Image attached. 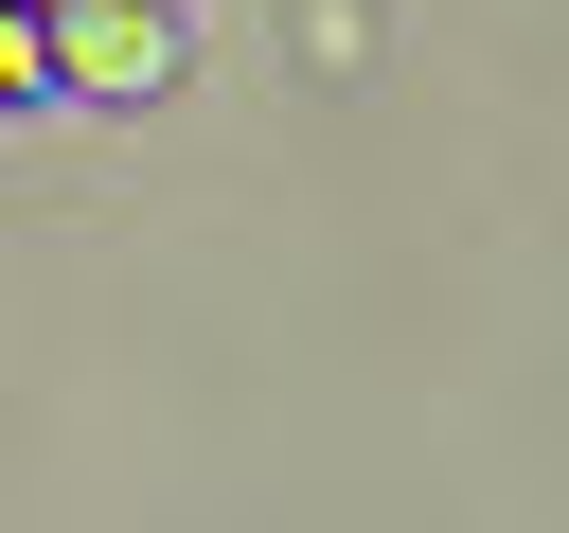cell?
Returning a JSON list of instances; mask_svg holds the SVG:
<instances>
[{
    "label": "cell",
    "instance_id": "1",
    "mask_svg": "<svg viewBox=\"0 0 569 533\" xmlns=\"http://www.w3.org/2000/svg\"><path fill=\"white\" fill-rule=\"evenodd\" d=\"M53 89H89V107L178 89V0H53Z\"/></svg>",
    "mask_w": 569,
    "mask_h": 533
},
{
    "label": "cell",
    "instance_id": "2",
    "mask_svg": "<svg viewBox=\"0 0 569 533\" xmlns=\"http://www.w3.org/2000/svg\"><path fill=\"white\" fill-rule=\"evenodd\" d=\"M53 89V0H0V107Z\"/></svg>",
    "mask_w": 569,
    "mask_h": 533
}]
</instances>
